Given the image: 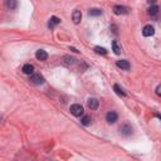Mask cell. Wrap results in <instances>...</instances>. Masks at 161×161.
<instances>
[{"label": "cell", "instance_id": "6", "mask_svg": "<svg viewBox=\"0 0 161 161\" xmlns=\"http://www.w3.org/2000/svg\"><path fill=\"white\" fill-rule=\"evenodd\" d=\"M120 131H121V133L124 136H130L132 133V127L130 126L128 124H125L124 126H121V128H120Z\"/></svg>", "mask_w": 161, "mask_h": 161}, {"label": "cell", "instance_id": "17", "mask_svg": "<svg viewBox=\"0 0 161 161\" xmlns=\"http://www.w3.org/2000/svg\"><path fill=\"white\" fill-rule=\"evenodd\" d=\"M88 14H90L91 17H98V15L102 14V10L101 9H91L88 11Z\"/></svg>", "mask_w": 161, "mask_h": 161}, {"label": "cell", "instance_id": "16", "mask_svg": "<svg viewBox=\"0 0 161 161\" xmlns=\"http://www.w3.org/2000/svg\"><path fill=\"white\" fill-rule=\"evenodd\" d=\"M113 90H115V92H116L118 96H122V97H124V96H126V93L124 92V90H122V88L118 86V84H115V86H113Z\"/></svg>", "mask_w": 161, "mask_h": 161}, {"label": "cell", "instance_id": "19", "mask_svg": "<svg viewBox=\"0 0 161 161\" xmlns=\"http://www.w3.org/2000/svg\"><path fill=\"white\" fill-rule=\"evenodd\" d=\"M94 51L97 52L98 54H106V53H107L106 49H105V48H101V47H96V48H94Z\"/></svg>", "mask_w": 161, "mask_h": 161}, {"label": "cell", "instance_id": "5", "mask_svg": "<svg viewBox=\"0 0 161 161\" xmlns=\"http://www.w3.org/2000/svg\"><path fill=\"white\" fill-rule=\"evenodd\" d=\"M155 34V29L152 25H145L142 29V35L144 37H151Z\"/></svg>", "mask_w": 161, "mask_h": 161}, {"label": "cell", "instance_id": "2", "mask_svg": "<svg viewBox=\"0 0 161 161\" xmlns=\"http://www.w3.org/2000/svg\"><path fill=\"white\" fill-rule=\"evenodd\" d=\"M30 82L33 84H43L44 83V77L38 73H34L30 76Z\"/></svg>", "mask_w": 161, "mask_h": 161}, {"label": "cell", "instance_id": "7", "mask_svg": "<svg viewBox=\"0 0 161 161\" xmlns=\"http://www.w3.org/2000/svg\"><path fill=\"white\" fill-rule=\"evenodd\" d=\"M35 58L38 60H47L48 59V53L43 51V49H39V51H37L35 53Z\"/></svg>", "mask_w": 161, "mask_h": 161}, {"label": "cell", "instance_id": "21", "mask_svg": "<svg viewBox=\"0 0 161 161\" xmlns=\"http://www.w3.org/2000/svg\"><path fill=\"white\" fill-rule=\"evenodd\" d=\"M159 118H161V116H159Z\"/></svg>", "mask_w": 161, "mask_h": 161}, {"label": "cell", "instance_id": "9", "mask_svg": "<svg viewBox=\"0 0 161 161\" xmlns=\"http://www.w3.org/2000/svg\"><path fill=\"white\" fill-rule=\"evenodd\" d=\"M72 19H73L74 24H79L80 19H82V13H80V10H74L73 14H72Z\"/></svg>", "mask_w": 161, "mask_h": 161}, {"label": "cell", "instance_id": "10", "mask_svg": "<svg viewBox=\"0 0 161 161\" xmlns=\"http://www.w3.org/2000/svg\"><path fill=\"white\" fill-rule=\"evenodd\" d=\"M87 103H88V107H90L91 110H97L98 108V99L97 98H90L87 101Z\"/></svg>", "mask_w": 161, "mask_h": 161}, {"label": "cell", "instance_id": "18", "mask_svg": "<svg viewBox=\"0 0 161 161\" xmlns=\"http://www.w3.org/2000/svg\"><path fill=\"white\" fill-rule=\"evenodd\" d=\"M80 124H82L83 126H88L91 124V117L90 116H83L82 120H80Z\"/></svg>", "mask_w": 161, "mask_h": 161}, {"label": "cell", "instance_id": "8", "mask_svg": "<svg viewBox=\"0 0 161 161\" xmlns=\"http://www.w3.org/2000/svg\"><path fill=\"white\" fill-rule=\"evenodd\" d=\"M116 64H117L118 68H121V69H125V71H128V69H130V63H128V60H125V59L117 60Z\"/></svg>", "mask_w": 161, "mask_h": 161}, {"label": "cell", "instance_id": "12", "mask_svg": "<svg viewBox=\"0 0 161 161\" xmlns=\"http://www.w3.org/2000/svg\"><path fill=\"white\" fill-rule=\"evenodd\" d=\"M60 23V19L59 18H57V17H52L51 19H49V23H48V25H49V28H54L56 25H58Z\"/></svg>", "mask_w": 161, "mask_h": 161}, {"label": "cell", "instance_id": "4", "mask_svg": "<svg viewBox=\"0 0 161 161\" xmlns=\"http://www.w3.org/2000/svg\"><path fill=\"white\" fill-rule=\"evenodd\" d=\"M106 120L108 124H115V122L118 120V115L116 112H113V111H110V112L106 115Z\"/></svg>", "mask_w": 161, "mask_h": 161}, {"label": "cell", "instance_id": "20", "mask_svg": "<svg viewBox=\"0 0 161 161\" xmlns=\"http://www.w3.org/2000/svg\"><path fill=\"white\" fill-rule=\"evenodd\" d=\"M156 94L161 97V84H160V86H158V88H156Z\"/></svg>", "mask_w": 161, "mask_h": 161}, {"label": "cell", "instance_id": "1", "mask_svg": "<svg viewBox=\"0 0 161 161\" xmlns=\"http://www.w3.org/2000/svg\"><path fill=\"white\" fill-rule=\"evenodd\" d=\"M71 113L73 115V116H76V117H79V116H82L83 115V112H84V110H83V107L80 106V105H78V103H76V105H72L71 106Z\"/></svg>", "mask_w": 161, "mask_h": 161}, {"label": "cell", "instance_id": "11", "mask_svg": "<svg viewBox=\"0 0 161 161\" xmlns=\"http://www.w3.org/2000/svg\"><path fill=\"white\" fill-rule=\"evenodd\" d=\"M22 71H23V73H24V74H33L34 67L32 66V64H24L23 68H22Z\"/></svg>", "mask_w": 161, "mask_h": 161}, {"label": "cell", "instance_id": "3", "mask_svg": "<svg viewBox=\"0 0 161 161\" xmlns=\"http://www.w3.org/2000/svg\"><path fill=\"white\" fill-rule=\"evenodd\" d=\"M113 13L116 15H124V14H127L128 13V8L127 6H124V5H116L113 8Z\"/></svg>", "mask_w": 161, "mask_h": 161}, {"label": "cell", "instance_id": "14", "mask_svg": "<svg viewBox=\"0 0 161 161\" xmlns=\"http://www.w3.org/2000/svg\"><path fill=\"white\" fill-rule=\"evenodd\" d=\"M112 48H113V52L116 53V54H121L122 48H121V45L118 44V42H117V40H113V43H112Z\"/></svg>", "mask_w": 161, "mask_h": 161}, {"label": "cell", "instance_id": "13", "mask_svg": "<svg viewBox=\"0 0 161 161\" xmlns=\"http://www.w3.org/2000/svg\"><path fill=\"white\" fill-rule=\"evenodd\" d=\"M159 11H160V8L154 4V5L150 6V9H149V14H150L151 17H156V15L159 14Z\"/></svg>", "mask_w": 161, "mask_h": 161}, {"label": "cell", "instance_id": "15", "mask_svg": "<svg viewBox=\"0 0 161 161\" xmlns=\"http://www.w3.org/2000/svg\"><path fill=\"white\" fill-rule=\"evenodd\" d=\"M5 5H6L8 9L13 10V9H15V8H17L18 3L15 1V0H6V1H5Z\"/></svg>", "mask_w": 161, "mask_h": 161}]
</instances>
